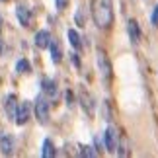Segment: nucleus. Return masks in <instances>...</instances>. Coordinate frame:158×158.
Returning a JSON list of instances; mask_svg holds the SVG:
<instances>
[{
    "label": "nucleus",
    "instance_id": "nucleus-1",
    "mask_svg": "<svg viewBox=\"0 0 158 158\" xmlns=\"http://www.w3.org/2000/svg\"><path fill=\"white\" fill-rule=\"evenodd\" d=\"M94 23L102 29L111 27L113 23V0H92Z\"/></svg>",
    "mask_w": 158,
    "mask_h": 158
},
{
    "label": "nucleus",
    "instance_id": "nucleus-2",
    "mask_svg": "<svg viewBox=\"0 0 158 158\" xmlns=\"http://www.w3.org/2000/svg\"><path fill=\"white\" fill-rule=\"evenodd\" d=\"M35 117L41 125L49 123V102L45 100V96H37L35 100Z\"/></svg>",
    "mask_w": 158,
    "mask_h": 158
},
{
    "label": "nucleus",
    "instance_id": "nucleus-3",
    "mask_svg": "<svg viewBox=\"0 0 158 158\" xmlns=\"http://www.w3.org/2000/svg\"><path fill=\"white\" fill-rule=\"evenodd\" d=\"M104 143H106V148L109 152H115L117 150V144H119V133L115 127H107L106 129V135H104Z\"/></svg>",
    "mask_w": 158,
    "mask_h": 158
},
{
    "label": "nucleus",
    "instance_id": "nucleus-4",
    "mask_svg": "<svg viewBox=\"0 0 158 158\" xmlns=\"http://www.w3.org/2000/svg\"><path fill=\"white\" fill-rule=\"evenodd\" d=\"M29 113H31V106H29V102H22V104L16 107V113H14L16 123L18 125H23L29 119Z\"/></svg>",
    "mask_w": 158,
    "mask_h": 158
},
{
    "label": "nucleus",
    "instance_id": "nucleus-5",
    "mask_svg": "<svg viewBox=\"0 0 158 158\" xmlns=\"http://www.w3.org/2000/svg\"><path fill=\"white\" fill-rule=\"evenodd\" d=\"M16 16H18V20H20V23H22L23 27H29V26H31V14H29V10L23 4H20L16 8Z\"/></svg>",
    "mask_w": 158,
    "mask_h": 158
},
{
    "label": "nucleus",
    "instance_id": "nucleus-6",
    "mask_svg": "<svg viewBox=\"0 0 158 158\" xmlns=\"http://www.w3.org/2000/svg\"><path fill=\"white\" fill-rule=\"evenodd\" d=\"M47 47L51 49V59H53V63H55V64H59V63H60V59H63V49H60V43H59L57 39H51Z\"/></svg>",
    "mask_w": 158,
    "mask_h": 158
},
{
    "label": "nucleus",
    "instance_id": "nucleus-7",
    "mask_svg": "<svg viewBox=\"0 0 158 158\" xmlns=\"http://www.w3.org/2000/svg\"><path fill=\"white\" fill-rule=\"evenodd\" d=\"M127 31H129V37H131L133 43H139V41H141V29H139V23L135 20L127 22Z\"/></svg>",
    "mask_w": 158,
    "mask_h": 158
},
{
    "label": "nucleus",
    "instance_id": "nucleus-8",
    "mask_svg": "<svg viewBox=\"0 0 158 158\" xmlns=\"http://www.w3.org/2000/svg\"><path fill=\"white\" fill-rule=\"evenodd\" d=\"M49 41H51V33L47 31V29H41V31L35 33V45H37L39 49H45V47L49 45Z\"/></svg>",
    "mask_w": 158,
    "mask_h": 158
},
{
    "label": "nucleus",
    "instance_id": "nucleus-9",
    "mask_svg": "<svg viewBox=\"0 0 158 158\" xmlns=\"http://www.w3.org/2000/svg\"><path fill=\"white\" fill-rule=\"evenodd\" d=\"M41 86H43V94H47L49 98H55V96H57V82L55 80H51V78H43Z\"/></svg>",
    "mask_w": 158,
    "mask_h": 158
},
{
    "label": "nucleus",
    "instance_id": "nucleus-10",
    "mask_svg": "<svg viewBox=\"0 0 158 158\" xmlns=\"http://www.w3.org/2000/svg\"><path fill=\"white\" fill-rule=\"evenodd\" d=\"M12 148H14V139L8 135L0 137V152L2 154H12Z\"/></svg>",
    "mask_w": 158,
    "mask_h": 158
},
{
    "label": "nucleus",
    "instance_id": "nucleus-11",
    "mask_svg": "<svg viewBox=\"0 0 158 158\" xmlns=\"http://www.w3.org/2000/svg\"><path fill=\"white\" fill-rule=\"evenodd\" d=\"M98 64H100V69H102V72H104L106 78L111 76V66H109V63H107L104 51H98Z\"/></svg>",
    "mask_w": 158,
    "mask_h": 158
},
{
    "label": "nucleus",
    "instance_id": "nucleus-12",
    "mask_svg": "<svg viewBox=\"0 0 158 158\" xmlns=\"http://www.w3.org/2000/svg\"><path fill=\"white\" fill-rule=\"evenodd\" d=\"M16 96L12 94L6 98V113H8V117H14V113H16Z\"/></svg>",
    "mask_w": 158,
    "mask_h": 158
},
{
    "label": "nucleus",
    "instance_id": "nucleus-13",
    "mask_svg": "<svg viewBox=\"0 0 158 158\" xmlns=\"http://www.w3.org/2000/svg\"><path fill=\"white\" fill-rule=\"evenodd\" d=\"M41 154H43V158H53L55 154H57V152H55L53 143L49 141V139H45V141H43V152H41Z\"/></svg>",
    "mask_w": 158,
    "mask_h": 158
},
{
    "label": "nucleus",
    "instance_id": "nucleus-14",
    "mask_svg": "<svg viewBox=\"0 0 158 158\" xmlns=\"http://www.w3.org/2000/svg\"><path fill=\"white\" fill-rule=\"evenodd\" d=\"M66 35H69V41L72 43V47H74V49H80V47H82V43H80V35H78L74 29H69V33H66Z\"/></svg>",
    "mask_w": 158,
    "mask_h": 158
},
{
    "label": "nucleus",
    "instance_id": "nucleus-15",
    "mask_svg": "<svg viewBox=\"0 0 158 158\" xmlns=\"http://www.w3.org/2000/svg\"><path fill=\"white\" fill-rule=\"evenodd\" d=\"M16 70L20 72V74H26V72H29V70H31V66H29V60L20 59V60H18V64H16Z\"/></svg>",
    "mask_w": 158,
    "mask_h": 158
},
{
    "label": "nucleus",
    "instance_id": "nucleus-16",
    "mask_svg": "<svg viewBox=\"0 0 158 158\" xmlns=\"http://www.w3.org/2000/svg\"><path fill=\"white\" fill-rule=\"evenodd\" d=\"M80 100H82V106H84V109L88 107V113H92V100H90V96L88 94H80Z\"/></svg>",
    "mask_w": 158,
    "mask_h": 158
},
{
    "label": "nucleus",
    "instance_id": "nucleus-17",
    "mask_svg": "<svg viewBox=\"0 0 158 158\" xmlns=\"http://www.w3.org/2000/svg\"><path fill=\"white\" fill-rule=\"evenodd\" d=\"M66 4H69V0H55V6H57L59 12H63L66 8Z\"/></svg>",
    "mask_w": 158,
    "mask_h": 158
},
{
    "label": "nucleus",
    "instance_id": "nucleus-18",
    "mask_svg": "<svg viewBox=\"0 0 158 158\" xmlns=\"http://www.w3.org/2000/svg\"><path fill=\"white\" fill-rule=\"evenodd\" d=\"M150 22H152V26H154V27H158V6L154 8L152 16H150Z\"/></svg>",
    "mask_w": 158,
    "mask_h": 158
},
{
    "label": "nucleus",
    "instance_id": "nucleus-19",
    "mask_svg": "<svg viewBox=\"0 0 158 158\" xmlns=\"http://www.w3.org/2000/svg\"><path fill=\"white\" fill-rule=\"evenodd\" d=\"M82 154H86V156H96V152H94V150H90V147H84Z\"/></svg>",
    "mask_w": 158,
    "mask_h": 158
},
{
    "label": "nucleus",
    "instance_id": "nucleus-20",
    "mask_svg": "<svg viewBox=\"0 0 158 158\" xmlns=\"http://www.w3.org/2000/svg\"><path fill=\"white\" fill-rule=\"evenodd\" d=\"M0 51H2V41H0Z\"/></svg>",
    "mask_w": 158,
    "mask_h": 158
},
{
    "label": "nucleus",
    "instance_id": "nucleus-21",
    "mask_svg": "<svg viewBox=\"0 0 158 158\" xmlns=\"http://www.w3.org/2000/svg\"><path fill=\"white\" fill-rule=\"evenodd\" d=\"M0 27H2V18H0Z\"/></svg>",
    "mask_w": 158,
    "mask_h": 158
},
{
    "label": "nucleus",
    "instance_id": "nucleus-22",
    "mask_svg": "<svg viewBox=\"0 0 158 158\" xmlns=\"http://www.w3.org/2000/svg\"><path fill=\"white\" fill-rule=\"evenodd\" d=\"M0 137H2V135H0Z\"/></svg>",
    "mask_w": 158,
    "mask_h": 158
}]
</instances>
